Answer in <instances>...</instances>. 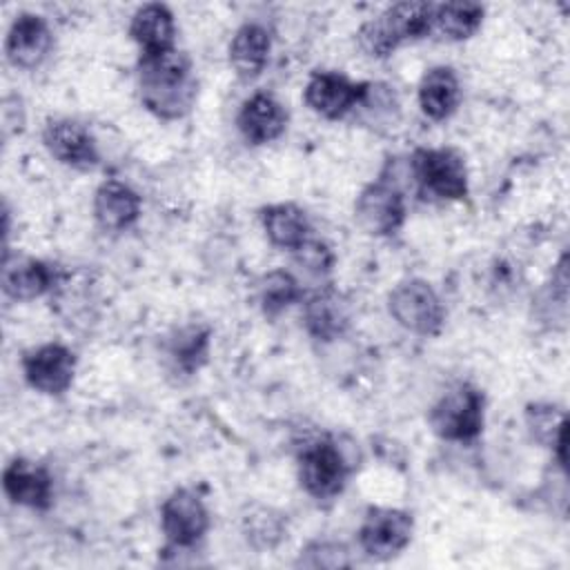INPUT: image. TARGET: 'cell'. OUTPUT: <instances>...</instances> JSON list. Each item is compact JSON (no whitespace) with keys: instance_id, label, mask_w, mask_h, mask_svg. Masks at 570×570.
I'll return each instance as SVG.
<instances>
[{"instance_id":"obj_1","label":"cell","mask_w":570,"mask_h":570,"mask_svg":"<svg viewBox=\"0 0 570 570\" xmlns=\"http://www.w3.org/2000/svg\"><path fill=\"white\" fill-rule=\"evenodd\" d=\"M136 82L142 107L160 120L185 118L198 98L194 62L176 47L158 53H140Z\"/></svg>"},{"instance_id":"obj_2","label":"cell","mask_w":570,"mask_h":570,"mask_svg":"<svg viewBox=\"0 0 570 570\" xmlns=\"http://www.w3.org/2000/svg\"><path fill=\"white\" fill-rule=\"evenodd\" d=\"M434 4L405 0L390 4L379 16L365 20L356 31L361 51L374 60L390 58L403 42H414L432 33Z\"/></svg>"},{"instance_id":"obj_3","label":"cell","mask_w":570,"mask_h":570,"mask_svg":"<svg viewBox=\"0 0 570 570\" xmlns=\"http://www.w3.org/2000/svg\"><path fill=\"white\" fill-rule=\"evenodd\" d=\"M410 171L419 191L436 200H463L468 196V167L452 147H419L410 158Z\"/></svg>"},{"instance_id":"obj_4","label":"cell","mask_w":570,"mask_h":570,"mask_svg":"<svg viewBox=\"0 0 570 570\" xmlns=\"http://www.w3.org/2000/svg\"><path fill=\"white\" fill-rule=\"evenodd\" d=\"M428 421L439 439L452 443H470L483 430L485 396L479 387L459 383L432 405Z\"/></svg>"},{"instance_id":"obj_5","label":"cell","mask_w":570,"mask_h":570,"mask_svg":"<svg viewBox=\"0 0 570 570\" xmlns=\"http://www.w3.org/2000/svg\"><path fill=\"white\" fill-rule=\"evenodd\" d=\"M352 474V465L343 454L341 445L321 436L303 445L298 452V481L301 488L316 501H330L345 490Z\"/></svg>"},{"instance_id":"obj_6","label":"cell","mask_w":570,"mask_h":570,"mask_svg":"<svg viewBox=\"0 0 570 570\" xmlns=\"http://www.w3.org/2000/svg\"><path fill=\"white\" fill-rule=\"evenodd\" d=\"M407 218V203L399 180L383 171L367 183L354 203V220L370 236H394Z\"/></svg>"},{"instance_id":"obj_7","label":"cell","mask_w":570,"mask_h":570,"mask_svg":"<svg viewBox=\"0 0 570 570\" xmlns=\"http://www.w3.org/2000/svg\"><path fill=\"white\" fill-rule=\"evenodd\" d=\"M387 309L401 327L419 336H439L445 325L443 301L423 278L396 283L387 296Z\"/></svg>"},{"instance_id":"obj_8","label":"cell","mask_w":570,"mask_h":570,"mask_svg":"<svg viewBox=\"0 0 570 570\" xmlns=\"http://www.w3.org/2000/svg\"><path fill=\"white\" fill-rule=\"evenodd\" d=\"M412 532L414 519L410 512L374 505L365 512L358 525V546L370 559L387 561L410 546Z\"/></svg>"},{"instance_id":"obj_9","label":"cell","mask_w":570,"mask_h":570,"mask_svg":"<svg viewBox=\"0 0 570 570\" xmlns=\"http://www.w3.org/2000/svg\"><path fill=\"white\" fill-rule=\"evenodd\" d=\"M209 523V510L194 488H176L160 505V530L174 548H194Z\"/></svg>"},{"instance_id":"obj_10","label":"cell","mask_w":570,"mask_h":570,"mask_svg":"<svg viewBox=\"0 0 570 570\" xmlns=\"http://www.w3.org/2000/svg\"><path fill=\"white\" fill-rule=\"evenodd\" d=\"M78 358L73 350L62 343H45L31 347L22 356V376L27 385L40 394H65L76 376Z\"/></svg>"},{"instance_id":"obj_11","label":"cell","mask_w":570,"mask_h":570,"mask_svg":"<svg viewBox=\"0 0 570 570\" xmlns=\"http://www.w3.org/2000/svg\"><path fill=\"white\" fill-rule=\"evenodd\" d=\"M42 145L51 158L73 169H94L100 151L89 127L76 118H49L42 127Z\"/></svg>"},{"instance_id":"obj_12","label":"cell","mask_w":570,"mask_h":570,"mask_svg":"<svg viewBox=\"0 0 570 570\" xmlns=\"http://www.w3.org/2000/svg\"><path fill=\"white\" fill-rule=\"evenodd\" d=\"M365 91V82H356L338 71H314L305 85V105L327 118L341 120L356 109Z\"/></svg>"},{"instance_id":"obj_13","label":"cell","mask_w":570,"mask_h":570,"mask_svg":"<svg viewBox=\"0 0 570 570\" xmlns=\"http://www.w3.org/2000/svg\"><path fill=\"white\" fill-rule=\"evenodd\" d=\"M65 281L56 263L31 256H2V292L13 301H33L53 292Z\"/></svg>"},{"instance_id":"obj_14","label":"cell","mask_w":570,"mask_h":570,"mask_svg":"<svg viewBox=\"0 0 570 570\" xmlns=\"http://www.w3.org/2000/svg\"><path fill=\"white\" fill-rule=\"evenodd\" d=\"M53 49V33L49 22L31 11H22L13 18L7 38L4 56L16 69L40 67Z\"/></svg>"},{"instance_id":"obj_15","label":"cell","mask_w":570,"mask_h":570,"mask_svg":"<svg viewBox=\"0 0 570 570\" xmlns=\"http://www.w3.org/2000/svg\"><path fill=\"white\" fill-rule=\"evenodd\" d=\"M303 325L316 341H336L352 325V305L338 289L321 287L303 301Z\"/></svg>"},{"instance_id":"obj_16","label":"cell","mask_w":570,"mask_h":570,"mask_svg":"<svg viewBox=\"0 0 570 570\" xmlns=\"http://www.w3.org/2000/svg\"><path fill=\"white\" fill-rule=\"evenodd\" d=\"M2 490L16 505L47 510L53 499V479L45 465L18 456L2 470Z\"/></svg>"},{"instance_id":"obj_17","label":"cell","mask_w":570,"mask_h":570,"mask_svg":"<svg viewBox=\"0 0 570 570\" xmlns=\"http://www.w3.org/2000/svg\"><path fill=\"white\" fill-rule=\"evenodd\" d=\"M287 118L285 105L274 94L256 91L240 105L236 127L249 145H267L285 134Z\"/></svg>"},{"instance_id":"obj_18","label":"cell","mask_w":570,"mask_h":570,"mask_svg":"<svg viewBox=\"0 0 570 570\" xmlns=\"http://www.w3.org/2000/svg\"><path fill=\"white\" fill-rule=\"evenodd\" d=\"M94 220L105 232H125L140 218L142 200L127 183L109 178L94 191Z\"/></svg>"},{"instance_id":"obj_19","label":"cell","mask_w":570,"mask_h":570,"mask_svg":"<svg viewBox=\"0 0 570 570\" xmlns=\"http://www.w3.org/2000/svg\"><path fill=\"white\" fill-rule=\"evenodd\" d=\"M272 51V33L261 22H243L229 40V65L240 80H254L263 73Z\"/></svg>"},{"instance_id":"obj_20","label":"cell","mask_w":570,"mask_h":570,"mask_svg":"<svg viewBox=\"0 0 570 570\" xmlns=\"http://www.w3.org/2000/svg\"><path fill=\"white\" fill-rule=\"evenodd\" d=\"M419 107L430 120H448L461 105V80L452 67H430L419 82Z\"/></svg>"},{"instance_id":"obj_21","label":"cell","mask_w":570,"mask_h":570,"mask_svg":"<svg viewBox=\"0 0 570 570\" xmlns=\"http://www.w3.org/2000/svg\"><path fill=\"white\" fill-rule=\"evenodd\" d=\"M129 36L138 45L140 53L167 51L176 40V20L169 7L160 2H149L136 9L129 22Z\"/></svg>"},{"instance_id":"obj_22","label":"cell","mask_w":570,"mask_h":570,"mask_svg":"<svg viewBox=\"0 0 570 570\" xmlns=\"http://www.w3.org/2000/svg\"><path fill=\"white\" fill-rule=\"evenodd\" d=\"M261 225L274 247L298 249L309 238L307 214L294 203H274L261 209Z\"/></svg>"},{"instance_id":"obj_23","label":"cell","mask_w":570,"mask_h":570,"mask_svg":"<svg viewBox=\"0 0 570 570\" xmlns=\"http://www.w3.org/2000/svg\"><path fill=\"white\" fill-rule=\"evenodd\" d=\"M209 336L212 332L205 325H185L176 330L167 341V358L171 370L183 376L196 374L209 356Z\"/></svg>"},{"instance_id":"obj_24","label":"cell","mask_w":570,"mask_h":570,"mask_svg":"<svg viewBox=\"0 0 570 570\" xmlns=\"http://www.w3.org/2000/svg\"><path fill=\"white\" fill-rule=\"evenodd\" d=\"M525 425L530 436L550 448L561 470H566V412L552 403H530L525 405Z\"/></svg>"},{"instance_id":"obj_25","label":"cell","mask_w":570,"mask_h":570,"mask_svg":"<svg viewBox=\"0 0 570 570\" xmlns=\"http://www.w3.org/2000/svg\"><path fill=\"white\" fill-rule=\"evenodd\" d=\"M483 16L485 9L476 2H441L434 4L432 31L448 40H468L479 31Z\"/></svg>"},{"instance_id":"obj_26","label":"cell","mask_w":570,"mask_h":570,"mask_svg":"<svg viewBox=\"0 0 570 570\" xmlns=\"http://www.w3.org/2000/svg\"><path fill=\"white\" fill-rule=\"evenodd\" d=\"M303 298V287L287 269H272L258 281V305L265 316L274 318Z\"/></svg>"},{"instance_id":"obj_27","label":"cell","mask_w":570,"mask_h":570,"mask_svg":"<svg viewBox=\"0 0 570 570\" xmlns=\"http://www.w3.org/2000/svg\"><path fill=\"white\" fill-rule=\"evenodd\" d=\"M298 563L309 568H341V566H350L352 561L347 559V550L341 543L312 541L305 550H301Z\"/></svg>"},{"instance_id":"obj_28","label":"cell","mask_w":570,"mask_h":570,"mask_svg":"<svg viewBox=\"0 0 570 570\" xmlns=\"http://www.w3.org/2000/svg\"><path fill=\"white\" fill-rule=\"evenodd\" d=\"M245 534L247 541L263 548H272L283 537V523L278 517H272L269 510H261L258 514L245 517Z\"/></svg>"},{"instance_id":"obj_29","label":"cell","mask_w":570,"mask_h":570,"mask_svg":"<svg viewBox=\"0 0 570 570\" xmlns=\"http://www.w3.org/2000/svg\"><path fill=\"white\" fill-rule=\"evenodd\" d=\"M296 263L309 274H327L334 265V252L318 238H307L298 249H294Z\"/></svg>"}]
</instances>
